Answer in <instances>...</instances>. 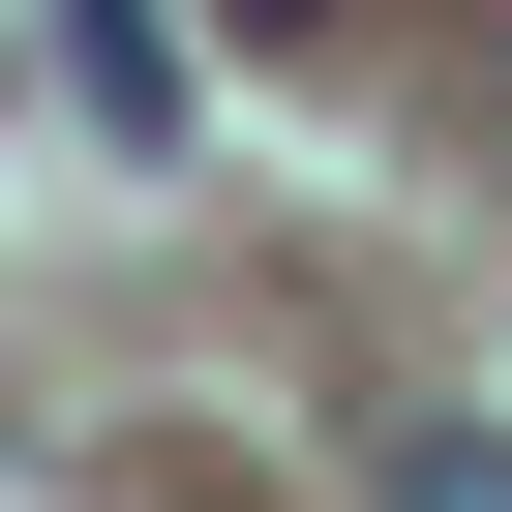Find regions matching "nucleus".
<instances>
[{"mask_svg":"<svg viewBox=\"0 0 512 512\" xmlns=\"http://www.w3.org/2000/svg\"><path fill=\"white\" fill-rule=\"evenodd\" d=\"M392 512H512V422H392Z\"/></svg>","mask_w":512,"mask_h":512,"instance_id":"1","label":"nucleus"},{"mask_svg":"<svg viewBox=\"0 0 512 512\" xmlns=\"http://www.w3.org/2000/svg\"><path fill=\"white\" fill-rule=\"evenodd\" d=\"M241 31H302V0H241Z\"/></svg>","mask_w":512,"mask_h":512,"instance_id":"2","label":"nucleus"}]
</instances>
